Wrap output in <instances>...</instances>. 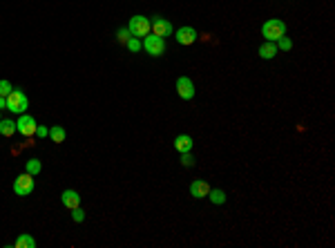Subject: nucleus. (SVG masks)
Masks as SVG:
<instances>
[{"label":"nucleus","instance_id":"obj_16","mask_svg":"<svg viewBox=\"0 0 335 248\" xmlns=\"http://www.w3.org/2000/svg\"><path fill=\"white\" fill-rule=\"evenodd\" d=\"M65 137H67V132H65V127H63V125H54V127H49V139H52L54 143H63Z\"/></svg>","mask_w":335,"mask_h":248},{"label":"nucleus","instance_id":"obj_1","mask_svg":"<svg viewBox=\"0 0 335 248\" xmlns=\"http://www.w3.org/2000/svg\"><path fill=\"white\" fill-rule=\"evenodd\" d=\"M262 36L266 38V41L275 42L279 41L282 36H286V25H284V21H279V18H271V21H266L262 25Z\"/></svg>","mask_w":335,"mask_h":248},{"label":"nucleus","instance_id":"obj_20","mask_svg":"<svg viewBox=\"0 0 335 248\" xmlns=\"http://www.w3.org/2000/svg\"><path fill=\"white\" fill-rule=\"evenodd\" d=\"M291 47H293V41H291L288 36H282V38L277 41V49H284V52H288Z\"/></svg>","mask_w":335,"mask_h":248},{"label":"nucleus","instance_id":"obj_8","mask_svg":"<svg viewBox=\"0 0 335 248\" xmlns=\"http://www.w3.org/2000/svg\"><path fill=\"white\" fill-rule=\"evenodd\" d=\"M177 94L184 101L194 99V83L188 79V76H179L177 79Z\"/></svg>","mask_w":335,"mask_h":248},{"label":"nucleus","instance_id":"obj_23","mask_svg":"<svg viewBox=\"0 0 335 248\" xmlns=\"http://www.w3.org/2000/svg\"><path fill=\"white\" fill-rule=\"evenodd\" d=\"M116 36H119V42H123V45H126L127 41H130V29H119V34H116Z\"/></svg>","mask_w":335,"mask_h":248},{"label":"nucleus","instance_id":"obj_22","mask_svg":"<svg viewBox=\"0 0 335 248\" xmlns=\"http://www.w3.org/2000/svg\"><path fill=\"white\" fill-rule=\"evenodd\" d=\"M194 161H197V159H194L190 152H184V154H181V164H184L186 168H190V165H194Z\"/></svg>","mask_w":335,"mask_h":248},{"label":"nucleus","instance_id":"obj_26","mask_svg":"<svg viewBox=\"0 0 335 248\" xmlns=\"http://www.w3.org/2000/svg\"><path fill=\"white\" fill-rule=\"evenodd\" d=\"M2 107H7V96H0V110Z\"/></svg>","mask_w":335,"mask_h":248},{"label":"nucleus","instance_id":"obj_11","mask_svg":"<svg viewBox=\"0 0 335 248\" xmlns=\"http://www.w3.org/2000/svg\"><path fill=\"white\" fill-rule=\"evenodd\" d=\"M174 38H177L179 45H192V42L197 41V32H194L192 27H181Z\"/></svg>","mask_w":335,"mask_h":248},{"label":"nucleus","instance_id":"obj_14","mask_svg":"<svg viewBox=\"0 0 335 248\" xmlns=\"http://www.w3.org/2000/svg\"><path fill=\"white\" fill-rule=\"evenodd\" d=\"M259 56H262L264 61L275 58V56H277V45H275V42H271V41H266L262 47H259Z\"/></svg>","mask_w":335,"mask_h":248},{"label":"nucleus","instance_id":"obj_7","mask_svg":"<svg viewBox=\"0 0 335 248\" xmlns=\"http://www.w3.org/2000/svg\"><path fill=\"white\" fill-rule=\"evenodd\" d=\"M16 127H18V132L25 134V137H34L36 134V119L29 114H21L16 121Z\"/></svg>","mask_w":335,"mask_h":248},{"label":"nucleus","instance_id":"obj_9","mask_svg":"<svg viewBox=\"0 0 335 248\" xmlns=\"http://www.w3.org/2000/svg\"><path fill=\"white\" fill-rule=\"evenodd\" d=\"M210 192V184L204 179H194L192 184H190V195L194 197V199H206Z\"/></svg>","mask_w":335,"mask_h":248},{"label":"nucleus","instance_id":"obj_3","mask_svg":"<svg viewBox=\"0 0 335 248\" xmlns=\"http://www.w3.org/2000/svg\"><path fill=\"white\" fill-rule=\"evenodd\" d=\"M36 188V181H34V174L25 172V174H18L16 181H14V192L18 197H29Z\"/></svg>","mask_w":335,"mask_h":248},{"label":"nucleus","instance_id":"obj_18","mask_svg":"<svg viewBox=\"0 0 335 248\" xmlns=\"http://www.w3.org/2000/svg\"><path fill=\"white\" fill-rule=\"evenodd\" d=\"M208 199L212 201V204H217V206H221V204H226V192L224 190H212V188H210Z\"/></svg>","mask_w":335,"mask_h":248},{"label":"nucleus","instance_id":"obj_6","mask_svg":"<svg viewBox=\"0 0 335 248\" xmlns=\"http://www.w3.org/2000/svg\"><path fill=\"white\" fill-rule=\"evenodd\" d=\"M150 32L157 34V36H161V38H166V36L172 34V22L166 21V18H161V16H154L150 21Z\"/></svg>","mask_w":335,"mask_h":248},{"label":"nucleus","instance_id":"obj_10","mask_svg":"<svg viewBox=\"0 0 335 248\" xmlns=\"http://www.w3.org/2000/svg\"><path fill=\"white\" fill-rule=\"evenodd\" d=\"M192 137L190 134H179L177 139H174V150H177L179 154H184V152H192Z\"/></svg>","mask_w":335,"mask_h":248},{"label":"nucleus","instance_id":"obj_4","mask_svg":"<svg viewBox=\"0 0 335 248\" xmlns=\"http://www.w3.org/2000/svg\"><path fill=\"white\" fill-rule=\"evenodd\" d=\"M143 49L154 58L161 56V54L166 52V38L157 36V34H147V36L143 38Z\"/></svg>","mask_w":335,"mask_h":248},{"label":"nucleus","instance_id":"obj_2","mask_svg":"<svg viewBox=\"0 0 335 248\" xmlns=\"http://www.w3.org/2000/svg\"><path fill=\"white\" fill-rule=\"evenodd\" d=\"M27 107H29V101H27V96L22 94L21 90H11L9 94H7V110L14 112V114H25Z\"/></svg>","mask_w":335,"mask_h":248},{"label":"nucleus","instance_id":"obj_12","mask_svg":"<svg viewBox=\"0 0 335 248\" xmlns=\"http://www.w3.org/2000/svg\"><path fill=\"white\" fill-rule=\"evenodd\" d=\"M61 201H63L65 208H79L81 206V195L76 190H63V195H61Z\"/></svg>","mask_w":335,"mask_h":248},{"label":"nucleus","instance_id":"obj_17","mask_svg":"<svg viewBox=\"0 0 335 248\" xmlns=\"http://www.w3.org/2000/svg\"><path fill=\"white\" fill-rule=\"evenodd\" d=\"M41 170H42V164L38 161V159H29V161L25 164V172L34 174V177H36V174H41Z\"/></svg>","mask_w":335,"mask_h":248},{"label":"nucleus","instance_id":"obj_24","mask_svg":"<svg viewBox=\"0 0 335 248\" xmlns=\"http://www.w3.org/2000/svg\"><path fill=\"white\" fill-rule=\"evenodd\" d=\"M72 219H74V222H83V219H85V212L81 210V206L79 208H72Z\"/></svg>","mask_w":335,"mask_h":248},{"label":"nucleus","instance_id":"obj_19","mask_svg":"<svg viewBox=\"0 0 335 248\" xmlns=\"http://www.w3.org/2000/svg\"><path fill=\"white\" fill-rule=\"evenodd\" d=\"M126 47L130 49V52H139V49H141V38H136V36H130V41L126 42Z\"/></svg>","mask_w":335,"mask_h":248},{"label":"nucleus","instance_id":"obj_25","mask_svg":"<svg viewBox=\"0 0 335 248\" xmlns=\"http://www.w3.org/2000/svg\"><path fill=\"white\" fill-rule=\"evenodd\" d=\"M36 134H38V137H49V130H47V127H42V125H36Z\"/></svg>","mask_w":335,"mask_h":248},{"label":"nucleus","instance_id":"obj_21","mask_svg":"<svg viewBox=\"0 0 335 248\" xmlns=\"http://www.w3.org/2000/svg\"><path fill=\"white\" fill-rule=\"evenodd\" d=\"M11 90H14V87H11V83H9V81H5V79L0 81V96H7Z\"/></svg>","mask_w":335,"mask_h":248},{"label":"nucleus","instance_id":"obj_15","mask_svg":"<svg viewBox=\"0 0 335 248\" xmlns=\"http://www.w3.org/2000/svg\"><path fill=\"white\" fill-rule=\"evenodd\" d=\"M14 246L16 248H36V239H34L29 232H22V235H18V239L14 242Z\"/></svg>","mask_w":335,"mask_h":248},{"label":"nucleus","instance_id":"obj_13","mask_svg":"<svg viewBox=\"0 0 335 248\" xmlns=\"http://www.w3.org/2000/svg\"><path fill=\"white\" fill-rule=\"evenodd\" d=\"M18 132V127H16V121H11V119H0V134L2 137H14V134Z\"/></svg>","mask_w":335,"mask_h":248},{"label":"nucleus","instance_id":"obj_5","mask_svg":"<svg viewBox=\"0 0 335 248\" xmlns=\"http://www.w3.org/2000/svg\"><path fill=\"white\" fill-rule=\"evenodd\" d=\"M127 29H130L132 36L143 38L150 34V21H147L146 16H132L130 22H127Z\"/></svg>","mask_w":335,"mask_h":248}]
</instances>
